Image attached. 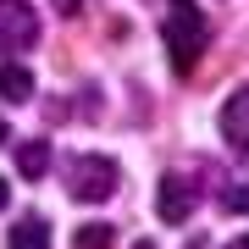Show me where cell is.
<instances>
[{"label": "cell", "mask_w": 249, "mask_h": 249, "mask_svg": "<svg viewBox=\"0 0 249 249\" xmlns=\"http://www.w3.org/2000/svg\"><path fill=\"white\" fill-rule=\"evenodd\" d=\"M160 39H166V61H172V72H194L199 50H205V17H199L194 0H166Z\"/></svg>", "instance_id": "6da1fadb"}, {"label": "cell", "mask_w": 249, "mask_h": 249, "mask_svg": "<svg viewBox=\"0 0 249 249\" xmlns=\"http://www.w3.org/2000/svg\"><path fill=\"white\" fill-rule=\"evenodd\" d=\"M116 160L111 155H78L67 166V194L78 199V205H106L111 194H116Z\"/></svg>", "instance_id": "7a4b0ae2"}, {"label": "cell", "mask_w": 249, "mask_h": 249, "mask_svg": "<svg viewBox=\"0 0 249 249\" xmlns=\"http://www.w3.org/2000/svg\"><path fill=\"white\" fill-rule=\"evenodd\" d=\"M39 45V17L28 0H0V55H17Z\"/></svg>", "instance_id": "3957f363"}, {"label": "cell", "mask_w": 249, "mask_h": 249, "mask_svg": "<svg viewBox=\"0 0 249 249\" xmlns=\"http://www.w3.org/2000/svg\"><path fill=\"white\" fill-rule=\"evenodd\" d=\"M160 222H172V227H183L188 216H194V205H199V183L194 178H183V172H166L160 178Z\"/></svg>", "instance_id": "277c9868"}, {"label": "cell", "mask_w": 249, "mask_h": 249, "mask_svg": "<svg viewBox=\"0 0 249 249\" xmlns=\"http://www.w3.org/2000/svg\"><path fill=\"white\" fill-rule=\"evenodd\" d=\"M222 139H227L232 155H249V83L227 94V106H222Z\"/></svg>", "instance_id": "5b68a950"}, {"label": "cell", "mask_w": 249, "mask_h": 249, "mask_svg": "<svg viewBox=\"0 0 249 249\" xmlns=\"http://www.w3.org/2000/svg\"><path fill=\"white\" fill-rule=\"evenodd\" d=\"M6 249H50V222H45V216H22V222H11Z\"/></svg>", "instance_id": "8992f818"}, {"label": "cell", "mask_w": 249, "mask_h": 249, "mask_svg": "<svg viewBox=\"0 0 249 249\" xmlns=\"http://www.w3.org/2000/svg\"><path fill=\"white\" fill-rule=\"evenodd\" d=\"M0 100H11V106H28V100H34V72L17 67V61H0Z\"/></svg>", "instance_id": "52a82bcc"}, {"label": "cell", "mask_w": 249, "mask_h": 249, "mask_svg": "<svg viewBox=\"0 0 249 249\" xmlns=\"http://www.w3.org/2000/svg\"><path fill=\"white\" fill-rule=\"evenodd\" d=\"M17 172H22V178H45V172H50V139L22 144V150H17Z\"/></svg>", "instance_id": "ba28073f"}, {"label": "cell", "mask_w": 249, "mask_h": 249, "mask_svg": "<svg viewBox=\"0 0 249 249\" xmlns=\"http://www.w3.org/2000/svg\"><path fill=\"white\" fill-rule=\"evenodd\" d=\"M78 249H111V227H106V222L78 227Z\"/></svg>", "instance_id": "9c48e42d"}, {"label": "cell", "mask_w": 249, "mask_h": 249, "mask_svg": "<svg viewBox=\"0 0 249 249\" xmlns=\"http://www.w3.org/2000/svg\"><path fill=\"white\" fill-rule=\"evenodd\" d=\"M222 211H244V216H249V188H238V183L222 188Z\"/></svg>", "instance_id": "30bf717a"}, {"label": "cell", "mask_w": 249, "mask_h": 249, "mask_svg": "<svg viewBox=\"0 0 249 249\" xmlns=\"http://www.w3.org/2000/svg\"><path fill=\"white\" fill-rule=\"evenodd\" d=\"M55 11H61V17H78V11H83V0H55Z\"/></svg>", "instance_id": "8fae6325"}, {"label": "cell", "mask_w": 249, "mask_h": 249, "mask_svg": "<svg viewBox=\"0 0 249 249\" xmlns=\"http://www.w3.org/2000/svg\"><path fill=\"white\" fill-rule=\"evenodd\" d=\"M6 199H11V188H6V178H0V211H6Z\"/></svg>", "instance_id": "7c38bea8"}, {"label": "cell", "mask_w": 249, "mask_h": 249, "mask_svg": "<svg viewBox=\"0 0 249 249\" xmlns=\"http://www.w3.org/2000/svg\"><path fill=\"white\" fill-rule=\"evenodd\" d=\"M232 249H249V232H244V238H238V244H232Z\"/></svg>", "instance_id": "4fadbf2b"}, {"label": "cell", "mask_w": 249, "mask_h": 249, "mask_svg": "<svg viewBox=\"0 0 249 249\" xmlns=\"http://www.w3.org/2000/svg\"><path fill=\"white\" fill-rule=\"evenodd\" d=\"M133 249H155V244H150V238H139V244H133Z\"/></svg>", "instance_id": "5bb4252c"}, {"label": "cell", "mask_w": 249, "mask_h": 249, "mask_svg": "<svg viewBox=\"0 0 249 249\" xmlns=\"http://www.w3.org/2000/svg\"><path fill=\"white\" fill-rule=\"evenodd\" d=\"M0 144H6V122H0Z\"/></svg>", "instance_id": "9a60e30c"}]
</instances>
